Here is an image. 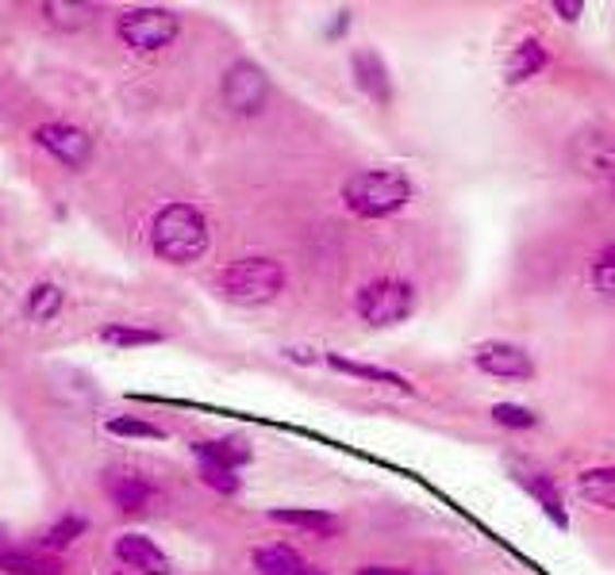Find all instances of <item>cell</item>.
Segmentation results:
<instances>
[{
  "instance_id": "24",
  "label": "cell",
  "mask_w": 615,
  "mask_h": 575,
  "mask_svg": "<svg viewBox=\"0 0 615 575\" xmlns=\"http://www.w3.org/2000/svg\"><path fill=\"white\" fill-rule=\"evenodd\" d=\"M492 422L508 430H531V426H538V414L520 403H497L492 407Z\"/></svg>"
},
{
  "instance_id": "20",
  "label": "cell",
  "mask_w": 615,
  "mask_h": 575,
  "mask_svg": "<svg viewBox=\"0 0 615 575\" xmlns=\"http://www.w3.org/2000/svg\"><path fill=\"white\" fill-rule=\"evenodd\" d=\"M62 304H66V292L58 284H50V280H39V284L27 292V315H32L35 322H50L62 312Z\"/></svg>"
},
{
  "instance_id": "5",
  "label": "cell",
  "mask_w": 615,
  "mask_h": 575,
  "mask_svg": "<svg viewBox=\"0 0 615 575\" xmlns=\"http://www.w3.org/2000/svg\"><path fill=\"white\" fill-rule=\"evenodd\" d=\"M116 35L124 47L154 55V50H166L182 35V16L170 9H131L116 20Z\"/></svg>"
},
{
  "instance_id": "27",
  "label": "cell",
  "mask_w": 615,
  "mask_h": 575,
  "mask_svg": "<svg viewBox=\"0 0 615 575\" xmlns=\"http://www.w3.org/2000/svg\"><path fill=\"white\" fill-rule=\"evenodd\" d=\"M200 480L212 491H220V495H239V488H243V480H239L231 468H220V465H200Z\"/></svg>"
},
{
  "instance_id": "21",
  "label": "cell",
  "mask_w": 615,
  "mask_h": 575,
  "mask_svg": "<svg viewBox=\"0 0 615 575\" xmlns=\"http://www.w3.org/2000/svg\"><path fill=\"white\" fill-rule=\"evenodd\" d=\"M101 342L119 345V350H131V345H159L162 335H159V330L131 327V322H112V327L101 330Z\"/></svg>"
},
{
  "instance_id": "11",
  "label": "cell",
  "mask_w": 615,
  "mask_h": 575,
  "mask_svg": "<svg viewBox=\"0 0 615 575\" xmlns=\"http://www.w3.org/2000/svg\"><path fill=\"white\" fill-rule=\"evenodd\" d=\"M355 81L370 101L388 104L393 101V81H388V66L373 50H358L355 55Z\"/></svg>"
},
{
  "instance_id": "23",
  "label": "cell",
  "mask_w": 615,
  "mask_h": 575,
  "mask_svg": "<svg viewBox=\"0 0 615 575\" xmlns=\"http://www.w3.org/2000/svg\"><path fill=\"white\" fill-rule=\"evenodd\" d=\"M85 526H89V521L81 518V514H66V518H58L55 526L47 529V537H43V544H47L50 552L70 549V544L78 541L81 533H85Z\"/></svg>"
},
{
  "instance_id": "13",
  "label": "cell",
  "mask_w": 615,
  "mask_h": 575,
  "mask_svg": "<svg viewBox=\"0 0 615 575\" xmlns=\"http://www.w3.org/2000/svg\"><path fill=\"white\" fill-rule=\"evenodd\" d=\"M193 453L200 457V465H220V468H231V472H239V468L251 460V445H246L243 437H212V442H197Z\"/></svg>"
},
{
  "instance_id": "14",
  "label": "cell",
  "mask_w": 615,
  "mask_h": 575,
  "mask_svg": "<svg viewBox=\"0 0 615 575\" xmlns=\"http://www.w3.org/2000/svg\"><path fill=\"white\" fill-rule=\"evenodd\" d=\"M43 16H47L50 27L81 32V27H89L101 16V9H96V4H85V0H47V4H43Z\"/></svg>"
},
{
  "instance_id": "10",
  "label": "cell",
  "mask_w": 615,
  "mask_h": 575,
  "mask_svg": "<svg viewBox=\"0 0 615 575\" xmlns=\"http://www.w3.org/2000/svg\"><path fill=\"white\" fill-rule=\"evenodd\" d=\"M116 560L131 575H170V556L142 533H124L116 541Z\"/></svg>"
},
{
  "instance_id": "18",
  "label": "cell",
  "mask_w": 615,
  "mask_h": 575,
  "mask_svg": "<svg viewBox=\"0 0 615 575\" xmlns=\"http://www.w3.org/2000/svg\"><path fill=\"white\" fill-rule=\"evenodd\" d=\"M577 491H581V498H589L592 506L615 511V468H589V472H581Z\"/></svg>"
},
{
  "instance_id": "12",
  "label": "cell",
  "mask_w": 615,
  "mask_h": 575,
  "mask_svg": "<svg viewBox=\"0 0 615 575\" xmlns=\"http://www.w3.org/2000/svg\"><path fill=\"white\" fill-rule=\"evenodd\" d=\"M546 62H550V55H546V47L538 39L515 43L512 55H508V66H504V81L508 85H523V81H531L535 73H543Z\"/></svg>"
},
{
  "instance_id": "15",
  "label": "cell",
  "mask_w": 615,
  "mask_h": 575,
  "mask_svg": "<svg viewBox=\"0 0 615 575\" xmlns=\"http://www.w3.org/2000/svg\"><path fill=\"white\" fill-rule=\"evenodd\" d=\"M254 567H258V575H300L304 556L292 544H262V549H254Z\"/></svg>"
},
{
  "instance_id": "28",
  "label": "cell",
  "mask_w": 615,
  "mask_h": 575,
  "mask_svg": "<svg viewBox=\"0 0 615 575\" xmlns=\"http://www.w3.org/2000/svg\"><path fill=\"white\" fill-rule=\"evenodd\" d=\"M581 9H584L581 0H573V4H569V0H558V4H554V12H558L561 20H577L581 16Z\"/></svg>"
},
{
  "instance_id": "6",
  "label": "cell",
  "mask_w": 615,
  "mask_h": 575,
  "mask_svg": "<svg viewBox=\"0 0 615 575\" xmlns=\"http://www.w3.org/2000/svg\"><path fill=\"white\" fill-rule=\"evenodd\" d=\"M220 96L235 116H258L269 101V78L254 62H235L223 73Z\"/></svg>"
},
{
  "instance_id": "25",
  "label": "cell",
  "mask_w": 615,
  "mask_h": 575,
  "mask_svg": "<svg viewBox=\"0 0 615 575\" xmlns=\"http://www.w3.org/2000/svg\"><path fill=\"white\" fill-rule=\"evenodd\" d=\"M108 434H116V437H150V442H159V437H166V430L150 426V422H142V419H127V414H119V419H108Z\"/></svg>"
},
{
  "instance_id": "26",
  "label": "cell",
  "mask_w": 615,
  "mask_h": 575,
  "mask_svg": "<svg viewBox=\"0 0 615 575\" xmlns=\"http://www.w3.org/2000/svg\"><path fill=\"white\" fill-rule=\"evenodd\" d=\"M592 284H596L604 296L615 300V242L604 249V254H596V261H592Z\"/></svg>"
},
{
  "instance_id": "16",
  "label": "cell",
  "mask_w": 615,
  "mask_h": 575,
  "mask_svg": "<svg viewBox=\"0 0 615 575\" xmlns=\"http://www.w3.org/2000/svg\"><path fill=\"white\" fill-rule=\"evenodd\" d=\"M327 365H332V368H339V373H347V376H358V380H370V384H388V388L411 391V384L404 380L401 373H393V368L365 365V361H350V357H343V353H327Z\"/></svg>"
},
{
  "instance_id": "32",
  "label": "cell",
  "mask_w": 615,
  "mask_h": 575,
  "mask_svg": "<svg viewBox=\"0 0 615 575\" xmlns=\"http://www.w3.org/2000/svg\"><path fill=\"white\" fill-rule=\"evenodd\" d=\"M127 575H131V572H127Z\"/></svg>"
},
{
  "instance_id": "1",
  "label": "cell",
  "mask_w": 615,
  "mask_h": 575,
  "mask_svg": "<svg viewBox=\"0 0 615 575\" xmlns=\"http://www.w3.org/2000/svg\"><path fill=\"white\" fill-rule=\"evenodd\" d=\"M150 246L162 261H197L208 249V219L193 203H170L150 223Z\"/></svg>"
},
{
  "instance_id": "8",
  "label": "cell",
  "mask_w": 615,
  "mask_h": 575,
  "mask_svg": "<svg viewBox=\"0 0 615 575\" xmlns=\"http://www.w3.org/2000/svg\"><path fill=\"white\" fill-rule=\"evenodd\" d=\"M474 365L489 376H500V380H531L535 376L531 357L512 342H481L474 350Z\"/></svg>"
},
{
  "instance_id": "17",
  "label": "cell",
  "mask_w": 615,
  "mask_h": 575,
  "mask_svg": "<svg viewBox=\"0 0 615 575\" xmlns=\"http://www.w3.org/2000/svg\"><path fill=\"white\" fill-rule=\"evenodd\" d=\"M269 518L281 521V526H297V529H308V533L316 537H335L339 533V518L327 511H292V506H285V511H269Z\"/></svg>"
},
{
  "instance_id": "9",
  "label": "cell",
  "mask_w": 615,
  "mask_h": 575,
  "mask_svg": "<svg viewBox=\"0 0 615 575\" xmlns=\"http://www.w3.org/2000/svg\"><path fill=\"white\" fill-rule=\"evenodd\" d=\"M101 488L108 491L116 511H124V514H142L154 503V488H150L139 472H127V468H108V472L101 476Z\"/></svg>"
},
{
  "instance_id": "31",
  "label": "cell",
  "mask_w": 615,
  "mask_h": 575,
  "mask_svg": "<svg viewBox=\"0 0 615 575\" xmlns=\"http://www.w3.org/2000/svg\"><path fill=\"white\" fill-rule=\"evenodd\" d=\"M300 575H324V572H316V567H304V572H300Z\"/></svg>"
},
{
  "instance_id": "2",
  "label": "cell",
  "mask_w": 615,
  "mask_h": 575,
  "mask_svg": "<svg viewBox=\"0 0 615 575\" xmlns=\"http://www.w3.org/2000/svg\"><path fill=\"white\" fill-rule=\"evenodd\" d=\"M343 200L355 215L385 219L411 200V180L401 169H362L343 185Z\"/></svg>"
},
{
  "instance_id": "4",
  "label": "cell",
  "mask_w": 615,
  "mask_h": 575,
  "mask_svg": "<svg viewBox=\"0 0 615 575\" xmlns=\"http://www.w3.org/2000/svg\"><path fill=\"white\" fill-rule=\"evenodd\" d=\"M355 307L370 327H396L416 312V288L401 277H381L358 288Z\"/></svg>"
},
{
  "instance_id": "22",
  "label": "cell",
  "mask_w": 615,
  "mask_h": 575,
  "mask_svg": "<svg viewBox=\"0 0 615 575\" xmlns=\"http://www.w3.org/2000/svg\"><path fill=\"white\" fill-rule=\"evenodd\" d=\"M523 483H527V491H531V495H535L538 503H543V511L554 518V526H561V529H566V526H569V514H566V503H561L558 488H554V483L546 480V476H535V480H523Z\"/></svg>"
},
{
  "instance_id": "3",
  "label": "cell",
  "mask_w": 615,
  "mask_h": 575,
  "mask_svg": "<svg viewBox=\"0 0 615 575\" xmlns=\"http://www.w3.org/2000/svg\"><path fill=\"white\" fill-rule=\"evenodd\" d=\"M216 288L231 304H269V300L281 296L285 288V269L274 257H243V261H231L228 269L216 277Z\"/></svg>"
},
{
  "instance_id": "19",
  "label": "cell",
  "mask_w": 615,
  "mask_h": 575,
  "mask_svg": "<svg viewBox=\"0 0 615 575\" xmlns=\"http://www.w3.org/2000/svg\"><path fill=\"white\" fill-rule=\"evenodd\" d=\"M0 567L9 575H62V560L43 552H0Z\"/></svg>"
},
{
  "instance_id": "29",
  "label": "cell",
  "mask_w": 615,
  "mask_h": 575,
  "mask_svg": "<svg viewBox=\"0 0 615 575\" xmlns=\"http://www.w3.org/2000/svg\"><path fill=\"white\" fill-rule=\"evenodd\" d=\"M358 575H401V572H393V567H378V564H370V567H362Z\"/></svg>"
},
{
  "instance_id": "30",
  "label": "cell",
  "mask_w": 615,
  "mask_h": 575,
  "mask_svg": "<svg viewBox=\"0 0 615 575\" xmlns=\"http://www.w3.org/2000/svg\"><path fill=\"white\" fill-rule=\"evenodd\" d=\"M4 541H9V529H4V526H0V544H4Z\"/></svg>"
},
{
  "instance_id": "7",
  "label": "cell",
  "mask_w": 615,
  "mask_h": 575,
  "mask_svg": "<svg viewBox=\"0 0 615 575\" xmlns=\"http://www.w3.org/2000/svg\"><path fill=\"white\" fill-rule=\"evenodd\" d=\"M32 139L39 142L50 157H58L66 169H85V165L93 162V139L73 124H43V127H35Z\"/></svg>"
}]
</instances>
